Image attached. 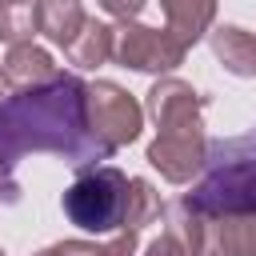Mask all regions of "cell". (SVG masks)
<instances>
[{"instance_id":"6da1fadb","label":"cell","mask_w":256,"mask_h":256,"mask_svg":"<svg viewBox=\"0 0 256 256\" xmlns=\"http://www.w3.org/2000/svg\"><path fill=\"white\" fill-rule=\"evenodd\" d=\"M88 80L76 72H56L36 88H12L0 100V164L12 168L28 152H52L68 168H92L112 156V148L92 132Z\"/></svg>"},{"instance_id":"7a4b0ae2","label":"cell","mask_w":256,"mask_h":256,"mask_svg":"<svg viewBox=\"0 0 256 256\" xmlns=\"http://www.w3.org/2000/svg\"><path fill=\"white\" fill-rule=\"evenodd\" d=\"M204 104H208V96H200L180 76H160L148 88V112L156 120V140L148 144V164L168 184H188L204 168V156H208Z\"/></svg>"},{"instance_id":"3957f363","label":"cell","mask_w":256,"mask_h":256,"mask_svg":"<svg viewBox=\"0 0 256 256\" xmlns=\"http://www.w3.org/2000/svg\"><path fill=\"white\" fill-rule=\"evenodd\" d=\"M204 176L180 204L196 216H256V128L236 140L208 144Z\"/></svg>"},{"instance_id":"277c9868","label":"cell","mask_w":256,"mask_h":256,"mask_svg":"<svg viewBox=\"0 0 256 256\" xmlns=\"http://www.w3.org/2000/svg\"><path fill=\"white\" fill-rule=\"evenodd\" d=\"M64 216L96 236H108L116 228H124V212H128V176L112 164H92L80 168L72 188L64 192Z\"/></svg>"},{"instance_id":"5b68a950","label":"cell","mask_w":256,"mask_h":256,"mask_svg":"<svg viewBox=\"0 0 256 256\" xmlns=\"http://www.w3.org/2000/svg\"><path fill=\"white\" fill-rule=\"evenodd\" d=\"M88 104V124L108 148H124L144 132V108L132 92H124L112 80H92L84 92Z\"/></svg>"},{"instance_id":"8992f818","label":"cell","mask_w":256,"mask_h":256,"mask_svg":"<svg viewBox=\"0 0 256 256\" xmlns=\"http://www.w3.org/2000/svg\"><path fill=\"white\" fill-rule=\"evenodd\" d=\"M184 56H188V48L168 28H148V24H136V20H120V28H116L112 60L120 68H132V72H172V68L184 64Z\"/></svg>"},{"instance_id":"52a82bcc","label":"cell","mask_w":256,"mask_h":256,"mask_svg":"<svg viewBox=\"0 0 256 256\" xmlns=\"http://www.w3.org/2000/svg\"><path fill=\"white\" fill-rule=\"evenodd\" d=\"M0 72H4V84H12V88H36V84L52 80L60 68H56L48 48L24 40V44H8V56L0 60Z\"/></svg>"},{"instance_id":"ba28073f","label":"cell","mask_w":256,"mask_h":256,"mask_svg":"<svg viewBox=\"0 0 256 256\" xmlns=\"http://www.w3.org/2000/svg\"><path fill=\"white\" fill-rule=\"evenodd\" d=\"M208 44H212V56L232 76L256 80V36L252 32H244L236 24H220V28H208Z\"/></svg>"},{"instance_id":"9c48e42d","label":"cell","mask_w":256,"mask_h":256,"mask_svg":"<svg viewBox=\"0 0 256 256\" xmlns=\"http://www.w3.org/2000/svg\"><path fill=\"white\" fill-rule=\"evenodd\" d=\"M160 8H164V20H168L164 28L184 48L200 44L208 36L212 20H216V0H160Z\"/></svg>"},{"instance_id":"30bf717a","label":"cell","mask_w":256,"mask_h":256,"mask_svg":"<svg viewBox=\"0 0 256 256\" xmlns=\"http://www.w3.org/2000/svg\"><path fill=\"white\" fill-rule=\"evenodd\" d=\"M112 48H116V28L88 16L84 28L76 32V40L64 48V56H68V64H76V68H100V64L112 60Z\"/></svg>"},{"instance_id":"8fae6325","label":"cell","mask_w":256,"mask_h":256,"mask_svg":"<svg viewBox=\"0 0 256 256\" xmlns=\"http://www.w3.org/2000/svg\"><path fill=\"white\" fill-rule=\"evenodd\" d=\"M88 12L80 8V0H40V32L56 44L68 48L76 40V32L84 28Z\"/></svg>"},{"instance_id":"7c38bea8","label":"cell","mask_w":256,"mask_h":256,"mask_svg":"<svg viewBox=\"0 0 256 256\" xmlns=\"http://www.w3.org/2000/svg\"><path fill=\"white\" fill-rule=\"evenodd\" d=\"M40 32V0H0V40L24 44Z\"/></svg>"},{"instance_id":"4fadbf2b","label":"cell","mask_w":256,"mask_h":256,"mask_svg":"<svg viewBox=\"0 0 256 256\" xmlns=\"http://www.w3.org/2000/svg\"><path fill=\"white\" fill-rule=\"evenodd\" d=\"M164 216V200H160V192H156V184L152 180H144V176H132L128 180V212H124V228H148V224H156Z\"/></svg>"},{"instance_id":"5bb4252c","label":"cell","mask_w":256,"mask_h":256,"mask_svg":"<svg viewBox=\"0 0 256 256\" xmlns=\"http://www.w3.org/2000/svg\"><path fill=\"white\" fill-rule=\"evenodd\" d=\"M136 244H140V228H116L108 232L104 244H96V256H136Z\"/></svg>"},{"instance_id":"9a60e30c","label":"cell","mask_w":256,"mask_h":256,"mask_svg":"<svg viewBox=\"0 0 256 256\" xmlns=\"http://www.w3.org/2000/svg\"><path fill=\"white\" fill-rule=\"evenodd\" d=\"M32 256H96V240H60V244H48Z\"/></svg>"},{"instance_id":"2e32d148","label":"cell","mask_w":256,"mask_h":256,"mask_svg":"<svg viewBox=\"0 0 256 256\" xmlns=\"http://www.w3.org/2000/svg\"><path fill=\"white\" fill-rule=\"evenodd\" d=\"M144 256H188V248H184V240L172 232V228H164L152 244H148V252Z\"/></svg>"},{"instance_id":"e0dca14e","label":"cell","mask_w":256,"mask_h":256,"mask_svg":"<svg viewBox=\"0 0 256 256\" xmlns=\"http://www.w3.org/2000/svg\"><path fill=\"white\" fill-rule=\"evenodd\" d=\"M96 4H100L108 16H116V20H136L148 0H96Z\"/></svg>"},{"instance_id":"ac0fdd59","label":"cell","mask_w":256,"mask_h":256,"mask_svg":"<svg viewBox=\"0 0 256 256\" xmlns=\"http://www.w3.org/2000/svg\"><path fill=\"white\" fill-rule=\"evenodd\" d=\"M0 200L4 204H16L20 200V184L12 180V168H4V164H0Z\"/></svg>"},{"instance_id":"d6986e66","label":"cell","mask_w":256,"mask_h":256,"mask_svg":"<svg viewBox=\"0 0 256 256\" xmlns=\"http://www.w3.org/2000/svg\"><path fill=\"white\" fill-rule=\"evenodd\" d=\"M0 100H4V72H0Z\"/></svg>"},{"instance_id":"ffe728a7","label":"cell","mask_w":256,"mask_h":256,"mask_svg":"<svg viewBox=\"0 0 256 256\" xmlns=\"http://www.w3.org/2000/svg\"><path fill=\"white\" fill-rule=\"evenodd\" d=\"M0 256H4V248H0Z\"/></svg>"},{"instance_id":"44dd1931","label":"cell","mask_w":256,"mask_h":256,"mask_svg":"<svg viewBox=\"0 0 256 256\" xmlns=\"http://www.w3.org/2000/svg\"><path fill=\"white\" fill-rule=\"evenodd\" d=\"M252 256H256V248H252Z\"/></svg>"}]
</instances>
